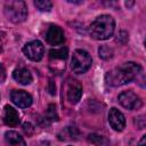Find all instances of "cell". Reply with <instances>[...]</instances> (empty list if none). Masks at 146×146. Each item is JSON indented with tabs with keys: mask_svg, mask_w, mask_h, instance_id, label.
I'll return each instance as SVG.
<instances>
[{
	"mask_svg": "<svg viewBox=\"0 0 146 146\" xmlns=\"http://www.w3.org/2000/svg\"><path fill=\"white\" fill-rule=\"evenodd\" d=\"M6 79V68L5 66L0 63V82H3Z\"/></svg>",
	"mask_w": 146,
	"mask_h": 146,
	"instance_id": "21",
	"label": "cell"
},
{
	"mask_svg": "<svg viewBox=\"0 0 146 146\" xmlns=\"http://www.w3.org/2000/svg\"><path fill=\"white\" fill-rule=\"evenodd\" d=\"M67 55H68V49L66 47H60V48H57V49H51L49 51L50 62H56V60L65 62V59L67 58Z\"/></svg>",
	"mask_w": 146,
	"mask_h": 146,
	"instance_id": "13",
	"label": "cell"
},
{
	"mask_svg": "<svg viewBox=\"0 0 146 146\" xmlns=\"http://www.w3.org/2000/svg\"><path fill=\"white\" fill-rule=\"evenodd\" d=\"M23 130L27 133V135H31V132H32V130H33V128L31 127V124L30 123H25L24 125H23Z\"/></svg>",
	"mask_w": 146,
	"mask_h": 146,
	"instance_id": "22",
	"label": "cell"
},
{
	"mask_svg": "<svg viewBox=\"0 0 146 146\" xmlns=\"http://www.w3.org/2000/svg\"><path fill=\"white\" fill-rule=\"evenodd\" d=\"M145 139H146V136H144V137H143V139H141V141H140V144H143V143L145 141Z\"/></svg>",
	"mask_w": 146,
	"mask_h": 146,
	"instance_id": "25",
	"label": "cell"
},
{
	"mask_svg": "<svg viewBox=\"0 0 146 146\" xmlns=\"http://www.w3.org/2000/svg\"><path fill=\"white\" fill-rule=\"evenodd\" d=\"M3 11L6 17L15 24L24 22L27 17V7L24 0H6Z\"/></svg>",
	"mask_w": 146,
	"mask_h": 146,
	"instance_id": "3",
	"label": "cell"
},
{
	"mask_svg": "<svg viewBox=\"0 0 146 146\" xmlns=\"http://www.w3.org/2000/svg\"><path fill=\"white\" fill-rule=\"evenodd\" d=\"M82 96V87L78 81H73L67 89V99L72 104H76Z\"/></svg>",
	"mask_w": 146,
	"mask_h": 146,
	"instance_id": "11",
	"label": "cell"
},
{
	"mask_svg": "<svg viewBox=\"0 0 146 146\" xmlns=\"http://www.w3.org/2000/svg\"><path fill=\"white\" fill-rule=\"evenodd\" d=\"M34 5L41 11H49L52 7L51 0H34Z\"/></svg>",
	"mask_w": 146,
	"mask_h": 146,
	"instance_id": "15",
	"label": "cell"
},
{
	"mask_svg": "<svg viewBox=\"0 0 146 146\" xmlns=\"http://www.w3.org/2000/svg\"><path fill=\"white\" fill-rule=\"evenodd\" d=\"M5 139L10 145H25L26 144L23 137L16 131H7L5 133Z\"/></svg>",
	"mask_w": 146,
	"mask_h": 146,
	"instance_id": "14",
	"label": "cell"
},
{
	"mask_svg": "<svg viewBox=\"0 0 146 146\" xmlns=\"http://www.w3.org/2000/svg\"><path fill=\"white\" fill-rule=\"evenodd\" d=\"M115 29V22L110 15L98 16L89 26L90 35L96 40H107L110 39Z\"/></svg>",
	"mask_w": 146,
	"mask_h": 146,
	"instance_id": "2",
	"label": "cell"
},
{
	"mask_svg": "<svg viewBox=\"0 0 146 146\" xmlns=\"http://www.w3.org/2000/svg\"><path fill=\"white\" fill-rule=\"evenodd\" d=\"M103 2L106 7H111V8L119 7V0H103Z\"/></svg>",
	"mask_w": 146,
	"mask_h": 146,
	"instance_id": "20",
	"label": "cell"
},
{
	"mask_svg": "<svg viewBox=\"0 0 146 146\" xmlns=\"http://www.w3.org/2000/svg\"><path fill=\"white\" fill-rule=\"evenodd\" d=\"M140 71L141 67L139 64L135 62H127L121 66L108 71L105 75V81L107 84L112 87L123 86L135 80L137 75L140 73Z\"/></svg>",
	"mask_w": 146,
	"mask_h": 146,
	"instance_id": "1",
	"label": "cell"
},
{
	"mask_svg": "<svg viewBox=\"0 0 146 146\" xmlns=\"http://www.w3.org/2000/svg\"><path fill=\"white\" fill-rule=\"evenodd\" d=\"M119 103L127 110H138L141 107L143 103L138 95H136L133 91L128 90L123 91L119 95Z\"/></svg>",
	"mask_w": 146,
	"mask_h": 146,
	"instance_id": "6",
	"label": "cell"
},
{
	"mask_svg": "<svg viewBox=\"0 0 146 146\" xmlns=\"http://www.w3.org/2000/svg\"><path fill=\"white\" fill-rule=\"evenodd\" d=\"M10 99L16 106L21 108H26L32 104L31 95L24 90H13L10 94Z\"/></svg>",
	"mask_w": 146,
	"mask_h": 146,
	"instance_id": "8",
	"label": "cell"
},
{
	"mask_svg": "<svg viewBox=\"0 0 146 146\" xmlns=\"http://www.w3.org/2000/svg\"><path fill=\"white\" fill-rule=\"evenodd\" d=\"M46 119L49 120V121H57L58 116H57V113H56V107L54 105L48 106V110L46 112Z\"/></svg>",
	"mask_w": 146,
	"mask_h": 146,
	"instance_id": "18",
	"label": "cell"
},
{
	"mask_svg": "<svg viewBox=\"0 0 146 146\" xmlns=\"http://www.w3.org/2000/svg\"><path fill=\"white\" fill-rule=\"evenodd\" d=\"M108 123L115 131H122L125 127V119L124 115L115 107L110 110L108 113Z\"/></svg>",
	"mask_w": 146,
	"mask_h": 146,
	"instance_id": "9",
	"label": "cell"
},
{
	"mask_svg": "<svg viewBox=\"0 0 146 146\" xmlns=\"http://www.w3.org/2000/svg\"><path fill=\"white\" fill-rule=\"evenodd\" d=\"M46 41L51 46H58L64 43L65 41L64 31L57 25H50L46 33Z\"/></svg>",
	"mask_w": 146,
	"mask_h": 146,
	"instance_id": "7",
	"label": "cell"
},
{
	"mask_svg": "<svg viewBox=\"0 0 146 146\" xmlns=\"http://www.w3.org/2000/svg\"><path fill=\"white\" fill-rule=\"evenodd\" d=\"M128 39H129V38H128V33H127L125 31H120V32L117 33V36H116V41H117V42L124 44V43L128 42Z\"/></svg>",
	"mask_w": 146,
	"mask_h": 146,
	"instance_id": "19",
	"label": "cell"
},
{
	"mask_svg": "<svg viewBox=\"0 0 146 146\" xmlns=\"http://www.w3.org/2000/svg\"><path fill=\"white\" fill-rule=\"evenodd\" d=\"M1 48H2V42H1V38H0V51H1Z\"/></svg>",
	"mask_w": 146,
	"mask_h": 146,
	"instance_id": "26",
	"label": "cell"
},
{
	"mask_svg": "<svg viewBox=\"0 0 146 146\" xmlns=\"http://www.w3.org/2000/svg\"><path fill=\"white\" fill-rule=\"evenodd\" d=\"M23 52L29 59H31L33 62H38L43 57L44 47L39 40H33L31 42H27L24 46Z\"/></svg>",
	"mask_w": 146,
	"mask_h": 146,
	"instance_id": "5",
	"label": "cell"
},
{
	"mask_svg": "<svg viewBox=\"0 0 146 146\" xmlns=\"http://www.w3.org/2000/svg\"><path fill=\"white\" fill-rule=\"evenodd\" d=\"M3 122L9 127L18 125V123H19V114H18V112L14 107H11L9 105H6L5 110H3Z\"/></svg>",
	"mask_w": 146,
	"mask_h": 146,
	"instance_id": "10",
	"label": "cell"
},
{
	"mask_svg": "<svg viewBox=\"0 0 146 146\" xmlns=\"http://www.w3.org/2000/svg\"><path fill=\"white\" fill-rule=\"evenodd\" d=\"M68 2H72V3H80V2H82L83 0H67Z\"/></svg>",
	"mask_w": 146,
	"mask_h": 146,
	"instance_id": "24",
	"label": "cell"
},
{
	"mask_svg": "<svg viewBox=\"0 0 146 146\" xmlns=\"http://www.w3.org/2000/svg\"><path fill=\"white\" fill-rule=\"evenodd\" d=\"M91 57L90 55L82 49H76L73 52L72 59H71V68L76 74L86 73L89 67L91 66Z\"/></svg>",
	"mask_w": 146,
	"mask_h": 146,
	"instance_id": "4",
	"label": "cell"
},
{
	"mask_svg": "<svg viewBox=\"0 0 146 146\" xmlns=\"http://www.w3.org/2000/svg\"><path fill=\"white\" fill-rule=\"evenodd\" d=\"M99 57L103 59H110L113 57V49L110 48L108 46H100L98 49Z\"/></svg>",
	"mask_w": 146,
	"mask_h": 146,
	"instance_id": "17",
	"label": "cell"
},
{
	"mask_svg": "<svg viewBox=\"0 0 146 146\" xmlns=\"http://www.w3.org/2000/svg\"><path fill=\"white\" fill-rule=\"evenodd\" d=\"M88 141L91 143V144H95V145H106V144H108V140L105 139V137L96 135V133L89 135L88 136Z\"/></svg>",
	"mask_w": 146,
	"mask_h": 146,
	"instance_id": "16",
	"label": "cell"
},
{
	"mask_svg": "<svg viewBox=\"0 0 146 146\" xmlns=\"http://www.w3.org/2000/svg\"><path fill=\"white\" fill-rule=\"evenodd\" d=\"M133 3H135V0H125V6L128 8H131L133 6Z\"/></svg>",
	"mask_w": 146,
	"mask_h": 146,
	"instance_id": "23",
	"label": "cell"
},
{
	"mask_svg": "<svg viewBox=\"0 0 146 146\" xmlns=\"http://www.w3.org/2000/svg\"><path fill=\"white\" fill-rule=\"evenodd\" d=\"M13 76H14V79H15L18 83L24 84V86L30 84V83L32 82V74L30 73L29 70L23 68V67L15 70L14 73H13Z\"/></svg>",
	"mask_w": 146,
	"mask_h": 146,
	"instance_id": "12",
	"label": "cell"
}]
</instances>
